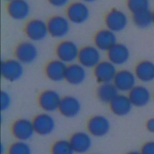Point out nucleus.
Segmentation results:
<instances>
[{
  "label": "nucleus",
  "instance_id": "nucleus-29",
  "mask_svg": "<svg viewBox=\"0 0 154 154\" xmlns=\"http://www.w3.org/2000/svg\"><path fill=\"white\" fill-rule=\"evenodd\" d=\"M126 5L132 14L149 9V0H127Z\"/></svg>",
  "mask_w": 154,
  "mask_h": 154
},
{
  "label": "nucleus",
  "instance_id": "nucleus-32",
  "mask_svg": "<svg viewBox=\"0 0 154 154\" xmlns=\"http://www.w3.org/2000/svg\"><path fill=\"white\" fill-rule=\"evenodd\" d=\"M48 2L53 7L56 8H61L67 5L69 0H48Z\"/></svg>",
  "mask_w": 154,
  "mask_h": 154
},
{
  "label": "nucleus",
  "instance_id": "nucleus-8",
  "mask_svg": "<svg viewBox=\"0 0 154 154\" xmlns=\"http://www.w3.org/2000/svg\"><path fill=\"white\" fill-rule=\"evenodd\" d=\"M105 23L106 28L116 33L123 31L128 23L126 14L119 9H112L106 15Z\"/></svg>",
  "mask_w": 154,
  "mask_h": 154
},
{
  "label": "nucleus",
  "instance_id": "nucleus-37",
  "mask_svg": "<svg viewBox=\"0 0 154 154\" xmlns=\"http://www.w3.org/2000/svg\"><path fill=\"white\" fill-rule=\"evenodd\" d=\"M152 19H153V23L154 24V11L152 12Z\"/></svg>",
  "mask_w": 154,
  "mask_h": 154
},
{
  "label": "nucleus",
  "instance_id": "nucleus-26",
  "mask_svg": "<svg viewBox=\"0 0 154 154\" xmlns=\"http://www.w3.org/2000/svg\"><path fill=\"white\" fill-rule=\"evenodd\" d=\"M134 23L140 28H146L153 23L152 12L148 9L132 14Z\"/></svg>",
  "mask_w": 154,
  "mask_h": 154
},
{
  "label": "nucleus",
  "instance_id": "nucleus-25",
  "mask_svg": "<svg viewBox=\"0 0 154 154\" xmlns=\"http://www.w3.org/2000/svg\"><path fill=\"white\" fill-rule=\"evenodd\" d=\"M119 94V91L112 82L100 84L96 90L98 99L102 103H109Z\"/></svg>",
  "mask_w": 154,
  "mask_h": 154
},
{
  "label": "nucleus",
  "instance_id": "nucleus-14",
  "mask_svg": "<svg viewBox=\"0 0 154 154\" xmlns=\"http://www.w3.org/2000/svg\"><path fill=\"white\" fill-rule=\"evenodd\" d=\"M136 79L134 73L123 69L117 71L112 83L119 92L128 93L136 85Z\"/></svg>",
  "mask_w": 154,
  "mask_h": 154
},
{
  "label": "nucleus",
  "instance_id": "nucleus-12",
  "mask_svg": "<svg viewBox=\"0 0 154 154\" xmlns=\"http://www.w3.org/2000/svg\"><path fill=\"white\" fill-rule=\"evenodd\" d=\"M61 98L59 93L53 90L43 91L38 96L40 107L46 112H52L58 110Z\"/></svg>",
  "mask_w": 154,
  "mask_h": 154
},
{
  "label": "nucleus",
  "instance_id": "nucleus-24",
  "mask_svg": "<svg viewBox=\"0 0 154 154\" xmlns=\"http://www.w3.org/2000/svg\"><path fill=\"white\" fill-rule=\"evenodd\" d=\"M136 78L144 83H148L154 80V63L149 60L139 62L134 69Z\"/></svg>",
  "mask_w": 154,
  "mask_h": 154
},
{
  "label": "nucleus",
  "instance_id": "nucleus-4",
  "mask_svg": "<svg viewBox=\"0 0 154 154\" xmlns=\"http://www.w3.org/2000/svg\"><path fill=\"white\" fill-rule=\"evenodd\" d=\"M24 30L26 37L34 42L43 40L49 34L47 23L40 19H32L28 21Z\"/></svg>",
  "mask_w": 154,
  "mask_h": 154
},
{
  "label": "nucleus",
  "instance_id": "nucleus-30",
  "mask_svg": "<svg viewBox=\"0 0 154 154\" xmlns=\"http://www.w3.org/2000/svg\"><path fill=\"white\" fill-rule=\"evenodd\" d=\"M11 99L10 94L5 91L1 92V109L2 111L7 110L11 105Z\"/></svg>",
  "mask_w": 154,
  "mask_h": 154
},
{
  "label": "nucleus",
  "instance_id": "nucleus-10",
  "mask_svg": "<svg viewBox=\"0 0 154 154\" xmlns=\"http://www.w3.org/2000/svg\"><path fill=\"white\" fill-rule=\"evenodd\" d=\"M35 133L46 136L51 134L55 128L54 118L48 112H43L37 115L32 120Z\"/></svg>",
  "mask_w": 154,
  "mask_h": 154
},
{
  "label": "nucleus",
  "instance_id": "nucleus-2",
  "mask_svg": "<svg viewBox=\"0 0 154 154\" xmlns=\"http://www.w3.org/2000/svg\"><path fill=\"white\" fill-rule=\"evenodd\" d=\"M70 22L67 17L62 15H54L47 22L49 34L55 38H61L69 32Z\"/></svg>",
  "mask_w": 154,
  "mask_h": 154
},
{
  "label": "nucleus",
  "instance_id": "nucleus-19",
  "mask_svg": "<svg viewBox=\"0 0 154 154\" xmlns=\"http://www.w3.org/2000/svg\"><path fill=\"white\" fill-rule=\"evenodd\" d=\"M107 57L108 60L115 66H122L128 61L130 52L125 45L117 43L107 51Z\"/></svg>",
  "mask_w": 154,
  "mask_h": 154
},
{
  "label": "nucleus",
  "instance_id": "nucleus-20",
  "mask_svg": "<svg viewBox=\"0 0 154 154\" xmlns=\"http://www.w3.org/2000/svg\"><path fill=\"white\" fill-rule=\"evenodd\" d=\"M67 65L56 59L49 61L45 67V73L49 79L53 82H60L65 79Z\"/></svg>",
  "mask_w": 154,
  "mask_h": 154
},
{
  "label": "nucleus",
  "instance_id": "nucleus-15",
  "mask_svg": "<svg viewBox=\"0 0 154 154\" xmlns=\"http://www.w3.org/2000/svg\"><path fill=\"white\" fill-rule=\"evenodd\" d=\"M7 10L13 19L23 20L29 16L31 8L26 0H13L8 2Z\"/></svg>",
  "mask_w": 154,
  "mask_h": 154
},
{
  "label": "nucleus",
  "instance_id": "nucleus-27",
  "mask_svg": "<svg viewBox=\"0 0 154 154\" xmlns=\"http://www.w3.org/2000/svg\"><path fill=\"white\" fill-rule=\"evenodd\" d=\"M74 151L69 141L59 140L55 141L51 148L52 154H73Z\"/></svg>",
  "mask_w": 154,
  "mask_h": 154
},
{
  "label": "nucleus",
  "instance_id": "nucleus-38",
  "mask_svg": "<svg viewBox=\"0 0 154 154\" xmlns=\"http://www.w3.org/2000/svg\"><path fill=\"white\" fill-rule=\"evenodd\" d=\"M4 1H7V2H10V1H13V0H4Z\"/></svg>",
  "mask_w": 154,
  "mask_h": 154
},
{
  "label": "nucleus",
  "instance_id": "nucleus-16",
  "mask_svg": "<svg viewBox=\"0 0 154 154\" xmlns=\"http://www.w3.org/2000/svg\"><path fill=\"white\" fill-rule=\"evenodd\" d=\"M69 142L74 152L79 154L87 152L92 146V140L90 134L83 131L74 133L70 137Z\"/></svg>",
  "mask_w": 154,
  "mask_h": 154
},
{
  "label": "nucleus",
  "instance_id": "nucleus-21",
  "mask_svg": "<svg viewBox=\"0 0 154 154\" xmlns=\"http://www.w3.org/2000/svg\"><path fill=\"white\" fill-rule=\"evenodd\" d=\"M132 105L135 107H144L150 102L151 94L147 87L141 85H136L128 94Z\"/></svg>",
  "mask_w": 154,
  "mask_h": 154
},
{
  "label": "nucleus",
  "instance_id": "nucleus-22",
  "mask_svg": "<svg viewBox=\"0 0 154 154\" xmlns=\"http://www.w3.org/2000/svg\"><path fill=\"white\" fill-rule=\"evenodd\" d=\"M86 77V69L79 63H73L67 65L65 79L70 84L79 85L85 80Z\"/></svg>",
  "mask_w": 154,
  "mask_h": 154
},
{
  "label": "nucleus",
  "instance_id": "nucleus-23",
  "mask_svg": "<svg viewBox=\"0 0 154 154\" xmlns=\"http://www.w3.org/2000/svg\"><path fill=\"white\" fill-rule=\"evenodd\" d=\"M132 104L128 97L123 94H119L110 103L111 112L117 116L128 115L132 108Z\"/></svg>",
  "mask_w": 154,
  "mask_h": 154
},
{
  "label": "nucleus",
  "instance_id": "nucleus-7",
  "mask_svg": "<svg viewBox=\"0 0 154 154\" xmlns=\"http://www.w3.org/2000/svg\"><path fill=\"white\" fill-rule=\"evenodd\" d=\"M16 59L23 64L34 63L38 56V50L32 42L25 41L20 43L15 48Z\"/></svg>",
  "mask_w": 154,
  "mask_h": 154
},
{
  "label": "nucleus",
  "instance_id": "nucleus-3",
  "mask_svg": "<svg viewBox=\"0 0 154 154\" xmlns=\"http://www.w3.org/2000/svg\"><path fill=\"white\" fill-rule=\"evenodd\" d=\"M79 50L75 42L63 40L57 45L55 52L58 60L67 64H70L78 60Z\"/></svg>",
  "mask_w": 154,
  "mask_h": 154
},
{
  "label": "nucleus",
  "instance_id": "nucleus-34",
  "mask_svg": "<svg viewBox=\"0 0 154 154\" xmlns=\"http://www.w3.org/2000/svg\"><path fill=\"white\" fill-rule=\"evenodd\" d=\"M96 1L97 0H81V1H82L85 3H92V2H94Z\"/></svg>",
  "mask_w": 154,
  "mask_h": 154
},
{
  "label": "nucleus",
  "instance_id": "nucleus-1",
  "mask_svg": "<svg viewBox=\"0 0 154 154\" xmlns=\"http://www.w3.org/2000/svg\"><path fill=\"white\" fill-rule=\"evenodd\" d=\"M66 17L70 23L81 25L87 21L90 17V10L86 3L75 1L70 4L66 10Z\"/></svg>",
  "mask_w": 154,
  "mask_h": 154
},
{
  "label": "nucleus",
  "instance_id": "nucleus-39",
  "mask_svg": "<svg viewBox=\"0 0 154 154\" xmlns=\"http://www.w3.org/2000/svg\"><path fill=\"white\" fill-rule=\"evenodd\" d=\"M153 99H154V93H153Z\"/></svg>",
  "mask_w": 154,
  "mask_h": 154
},
{
  "label": "nucleus",
  "instance_id": "nucleus-9",
  "mask_svg": "<svg viewBox=\"0 0 154 154\" xmlns=\"http://www.w3.org/2000/svg\"><path fill=\"white\" fill-rule=\"evenodd\" d=\"M111 125L107 117L102 115H96L88 121L87 128L88 133L96 137L106 135L110 130Z\"/></svg>",
  "mask_w": 154,
  "mask_h": 154
},
{
  "label": "nucleus",
  "instance_id": "nucleus-5",
  "mask_svg": "<svg viewBox=\"0 0 154 154\" xmlns=\"http://www.w3.org/2000/svg\"><path fill=\"white\" fill-rule=\"evenodd\" d=\"M23 72V64L17 59H9L1 63V76L8 81L14 82L19 80L22 76Z\"/></svg>",
  "mask_w": 154,
  "mask_h": 154
},
{
  "label": "nucleus",
  "instance_id": "nucleus-6",
  "mask_svg": "<svg viewBox=\"0 0 154 154\" xmlns=\"http://www.w3.org/2000/svg\"><path fill=\"white\" fill-rule=\"evenodd\" d=\"M100 51L95 46L88 45L79 50L78 61L85 69L94 68L101 61Z\"/></svg>",
  "mask_w": 154,
  "mask_h": 154
},
{
  "label": "nucleus",
  "instance_id": "nucleus-11",
  "mask_svg": "<svg viewBox=\"0 0 154 154\" xmlns=\"http://www.w3.org/2000/svg\"><path fill=\"white\" fill-rule=\"evenodd\" d=\"M11 132L18 141H28L35 133L32 122L27 119H19L16 120L12 125Z\"/></svg>",
  "mask_w": 154,
  "mask_h": 154
},
{
  "label": "nucleus",
  "instance_id": "nucleus-35",
  "mask_svg": "<svg viewBox=\"0 0 154 154\" xmlns=\"http://www.w3.org/2000/svg\"><path fill=\"white\" fill-rule=\"evenodd\" d=\"M126 154H141V153L140 152H138V151H131L127 153Z\"/></svg>",
  "mask_w": 154,
  "mask_h": 154
},
{
  "label": "nucleus",
  "instance_id": "nucleus-28",
  "mask_svg": "<svg viewBox=\"0 0 154 154\" xmlns=\"http://www.w3.org/2000/svg\"><path fill=\"white\" fill-rule=\"evenodd\" d=\"M8 154H31V149L26 141H18L11 144L8 149Z\"/></svg>",
  "mask_w": 154,
  "mask_h": 154
},
{
  "label": "nucleus",
  "instance_id": "nucleus-18",
  "mask_svg": "<svg viewBox=\"0 0 154 154\" xmlns=\"http://www.w3.org/2000/svg\"><path fill=\"white\" fill-rule=\"evenodd\" d=\"M81 109L80 101L75 96H66L61 98L58 111L67 118L76 117Z\"/></svg>",
  "mask_w": 154,
  "mask_h": 154
},
{
  "label": "nucleus",
  "instance_id": "nucleus-17",
  "mask_svg": "<svg viewBox=\"0 0 154 154\" xmlns=\"http://www.w3.org/2000/svg\"><path fill=\"white\" fill-rule=\"evenodd\" d=\"M94 46L100 51L107 52L117 43L116 33L105 28L97 31L94 37Z\"/></svg>",
  "mask_w": 154,
  "mask_h": 154
},
{
  "label": "nucleus",
  "instance_id": "nucleus-13",
  "mask_svg": "<svg viewBox=\"0 0 154 154\" xmlns=\"http://www.w3.org/2000/svg\"><path fill=\"white\" fill-rule=\"evenodd\" d=\"M117 72L116 66L109 61H101L94 68V75L100 84L112 82Z\"/></svg>",
  "mask_w": 154,
  "mask_h": 154
},
{
  "label": "nucleus",
  "instance_id": "nucleus-31",
  "mask_svg": "<svg viewBox=\"0 0 154 154\" xmlns=\"http://www.w3.org/2000/svg\"><path fill=\"white\" fill-rule=\"evenodd\" d=\"M141 154H154V141H148L144 143L141 147Z\"/></svg>",
  "mask_w": 154,
  "mask_h": 154
},
{
  "label": "nucleus",
  "instance_id": "nucleus-33",
  "mask_svg": "<svg viewBox=\"0 0 154 154\" xmlns=\"http://www.w3.org/2000/svg\"><path fill=\"white\" fill-rule=\"evenodd\" d=\"M146 128L150 133H154V117L148 119L146 123Z\"/></svg>",
  "mask_w": 154,
  "mask_h": 154
},
{
  "label": "nucleus",
  "instance_id": "nucleus-36",
  "mask_svg": "<svg viewBox=\"0 0 154 154\" xmlns=\"http://www.w3.org/2000/svg\"><path fill=\"white\" fill-rule=\"evenodd\" d=\"M4 149H5V147H4L3 144H1V154H3V151H4Z\"/></svg>",
  "mask_w": 154,
  "mask_h": 154
}]
</instances>
